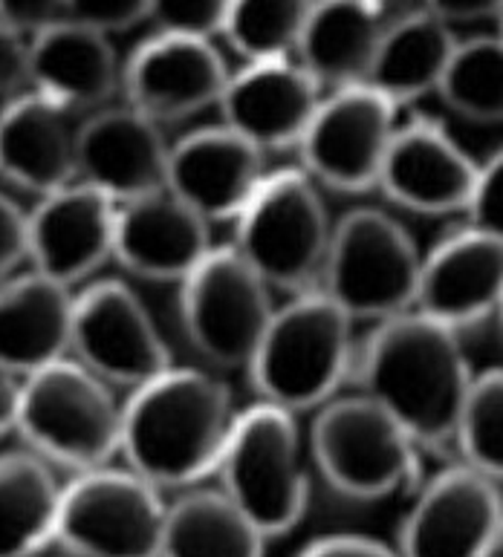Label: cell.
Listing matches in <instances>:
<instances>
[{"instance_id": "obj_1", "label": "cell", "mask_w": 503, "mask_h": 557, "mask_svg": "<svg viewBox=\"0 0 503 557\" xmlns=\"http://www.w3.org/2000/svg\"><path fill=\"white\" fill-rule=\"evenodd\" d=\"M353 379L361 396L388 410L422 450L454 448L475 382L461 333L419 309L388 318L356 347Z\"/></svg>"}, {"instance_id": "obj_2", "label": "cell", "mask_w": 503, "mask_h": 557, "mask_svg": "<svg viewBox=\"0 0 503 557\" xmlns=\"http://www.w3.org/2000/svg\"><path fill=\"white\" fill-rule=\"evenodd\" d=\"M235 417L218 375L168 367L122 405V457L160 491L194 488L218 474Z\"/></svg>"}, {"instance_id": "obj_3", "label": "cell", "mask_w": 503, "mask_h": 557, "mask_svg": "<svg viewBox=\"0 0 503 557\" xmlns=\"http://www.w3.org/2000/svg\"><path fill=\"white\" fill-rule=\"evenodd\" d=\"M353 324L321 286L295 292L286 307L275 309L249 361L260 401L290 413L328 405L353 373Z\"/></svg>"}, {"instance_id": "obj_4", "label": "cell", "mask_w": 503, "mask_h": 557, "mask_svg": "<svg viewBox=\"0 0 503 557\" xmlns=\"http://www.w3.org/2000/svg\"><path fill=\"white\" fill-rule=\"evenodd\" d=\"M15 431L52 468L82 474L122 454V405L82 361L59 358L21 379Z\"/></svg>"}, {"instance_id": "obj_5", "label": "cell", "mask_w": 503, "mask_h": 557, "mask_svg": "<svg viewBox=\"0 0 503 557\" xmlns=\"http://www.w3.org/2000/svg\"><path fill=\"white\" fill-rule=\"evenodd\" d=\"M310 457L321 480L353 503H379L426 480L422 448L412 433L361 393L321 405L310 428Z\"/></svg>"}, {"instance_id": "obj_6", "label": "cell", "mask_w": 503, "mask_h": 557, "mask_svg": "<svg viewBox=\"0 0 503 557\" xmlns=\"http://www.w3.org/2000/svg\"><path fill=\"white\" fill-rule=\"evenodd\" d=\"M218 476L220 491L267 541L293 532L310 503V474L295 413L269 401L237 413Z\"/></svg>"}, {"instance_id": "obj_7", "label": "cell", "mask_w": 503, "mask_h": 557, "mask_svg": "<svg viewBox=\"0 0 503 557\" xmlns=\"http://www.w3.org/2000/svg\"><path fill=\"white\" fill-rule=\"evenodd\" d=\"M422 255L394 214L353 209L333 225L321 289L353 321H388L417 307Z\"/></svg>"}, {"instance_id": "obj_8", "label": "cell", "mask_w": 503, "mask_h": 557, "mask_svg": "<svg viewBox=\"0 0 503 557\" xmlns=\"http://www.w3.org/2000/svg\"><path fill=\"white\" fill-rule=\"evenodd\" d=\"M237 223L235 246L267 286L286 292L316 289L328 260L330 223L310 176L284 168L263 176Z\"/></svg>"}, {"instance_id": "obj_9", "label": "cell", "mask_w": 503, "mask_h": 557, "mask_svg": "<svg viewBox=\"0 0 503 557\" xmlns=\"http://www.w3.org/2000/svg\"><path fill=\"white\" fill-rule=\"evenodd\" d=\"M168 503L131 468L82 471L61 491L56 546L70 557H160Z\"/></svg>"}, {"instance_id": "obj_10", "label": "cell", "mask_w": 503, "mask_h": 557, "mask_svg": "<svg viewBox=\"0 0 503 557\" xmlns=\"http://www.w3.org/2000/svg\"><path fill=\"white\" fill-rule=\"evenodd\" d=\"M180 283L183 330L194 349L218 367H249L275 315L267 281L235 246H211Z\"/></svg>"}, {"instance_id": "obj_11", "label": "cell", "mask_w": 503, "mask_h": 557, "mask_svg": "<svg viewBox=\"0 0 503 557\" xmlns=\"http://www.w3.org/2000/svg\"><path fill=\"white\" fill-rule=\"evenodd\" d=\"M501 543V488L466 462H454L414 491V503L396 534V555L495 557Z\"/></svg>"}, {"instance_id": "obj_12", "label": "cell", "mask_w": 503, "mask_h": 557, "mask_svg": "<svg viewBox=\"0 0 503 557\" xmlns=\"http://www.w3.org/2000/svg\"><path fill=\"white\" fill-rule=\"evenodd\" d=\"M394 101L370 84L339 87L321 99L302 145L304 174L330 191L365 194L377 188L396 127Z\"/></svg>"}, {"instance_id": "obj_13", "label": "cell", "mask_w": 503, "mask_h": 557, "mask_svg": "<svg viewBox=\"0 0 503 557\" xmlns=\"http://www.w3.org/2000/svg\"><path fill=\"white\" fill-rule=\"evenodd\" d=\"M70 352L110 387H139L174 367L148 307L122 281H96L78 292Z\"/></svg>"}, {"instance_id": "obj_14", "label": "cell", "mask_w": 503, "mask_h": 557, "mask_svg": "<svg viewBox=\"0 0 503 557\" xmlns=\"http://www.w3.org/2000/svg\"><path fill=\"white\" fill-rule=\"evenodd\" d=\"M226 82L214 44L168 33L139 44L122 70L127 104L160 125L218 108Z\"/></svg>"}, {"instance_id": "obj_15", "label": "cell", "mask_w": 503, "mask_h": 557, "mask_svg": "<svg viewBox=\"0 0 503 557\" xmlns=\"http://www.w3.org/2000/svg\"><path fill=\"white\" fill-rule=\"evenodd\" d=\"M116 202L93 185H64L59 191L38 197L29 214V255L35 272L76 286L113 258V234H116Z\"/></svg>"}, {"instance_id": "obj_16", "label": "cell", "mask_w": 503, "mask_h": 557, "mask_svg": "<svg viewBox=\"0 0 503 557\" xmlns=\"http://www.w3.org/2000/svg\"><path fill=\"white\" fill-rule=\"evenodd\" d=\"M321 104V87L293 59L252 61L229 75L218 108L223 125L260 153L298 148Z\"/></svg>"}, {"instance_id": "obj_17", "label": "cell", "mask_w": 503, "mask_h": 557, "mask_svg": "<svg viewBox=\"0 0 503 557\" xmlns=\"http://www.w3.org/2000/svg\"><path fill=\"white\" fill-rule=\"evenodd\" d=\"M263 176V153L226 125H218L192 131L171 145L165 188L211 225L237 220Z\"/></svg>"}, {"instance_id": "obj_18", "label": "cell", "mask_w": 503, "mask_h": 557, "mask_svg": "<svg viewBox=\"0 0 503 557\" xmlns=\"http://www.w3.org/2000/svg\"><path fill=\"white\" fill-rule=\"evenodd\" d=\"M478 162L443 127L414 119L396 127L377 188L405 211L445 216L466 211Z\"/></svg>"}, {"instance_id": "obj_19", "label": "cell", "mask_w": 503, "mask_h": 557, "mask_svg": "<svg viewBox=\"0 0 503 557\" xmlns=\"http://www.w3.org/2000/svg\"><path fill=\"white\" fill-rule=\"evenodd\" d=\"M168 153L160 122L127 101L101 108L78 131V180L122 206L165 188Z\"/></svg>"}, {"instance_id": "obj_20", "label": "cell", "mask_w": 503, "mask_h": 557, "mask_svg": "<svg viewBox=\"0 0 503 557\" xmlns=\"http://www.w3.org/2000/svg\"><path fill=\"white\" fill-rule=\"evenodd\" d=\"M503 300V243L463 225L422 255L417 307L463 333L498 315Z\"/></svg>"}, {"instance_id": "obj_21", "label": "cell", "mask_w": 503, "mask_h": 557, "mask_svg": "<svg viewBox=\"0 0 503 557\" xmlns=\"http://www.w3.org/2000/svg\"><path fill=\"white\" fill-rule=\"evenodd\" d=\"M76 113L44 92H17L0 108V176L44 197L78 180Z\"/></svg>"}, {"instance_id": "obj_22", "label": "cell", "mask_w": 503, "mask_h": 557, "mask_svg": "<svg viewBox=\"0 0 503 557\" xmlns=\"http://www.w3.org/2000/svg\"><path fill=\"white\" fill-rule=\"evenodd\" d=\"M209 249V223L168 188L116 209L113 258L131 275L185 281Z\"/></svg>"}, {"instance_id": "obj_23", "label": "cell", "mask_w": 503, "mask_h": 557, "mask_svg": "<svg viewBox=\"0 0 503 557\" xmlns=\"http://www.w3.org/2000/svg\"><path fill=\"white\" fill-rule=\"evenodd\" d=\"M73 286L41 272L0 283V367L26 379L35 370L68 358L73 344Z\"/></svg>"}, {"instance_id": "obj_24", "label": "cell", "mask_w": 503, "mask_h": 557, "mask_svg": "<svg viewBox=\"0 0 503 557\" xmlns=\"http://www.w3.org/2000/svg\"><path fill=\"white\" fill-rule=\"evenodd\" d=\"M29 84L73 113L101 110L122 84V70L108 35L64 17L29 38Z\"/></svg>"}, {"instance_id": "obj_25", "label": "cell", "mask_w": 503, "mask_h": 557, "mask_svg": "<svg viewBox=\"0 0 503 557\" xmlns=\"http://www.w3.org/2000/svg\"><path fill=\"white\" fill-rule=\"evenodd\" d=\"M382 29V15L368 0H312L295 61L321 90L365 84Z\"/></svg>"}, {"instance_id": "obj_26", "label": "cell", "mask_w": 503, "mask_h": 557, "mask_svg": "<svg viewBox=\"0 0 503 557\" xmlns=\"http://www.w3.org/2000/svg\"><path fill=\"white\" fill-rule=\"evenodd\" d=\"M454 47L457 38L445 21L428 9L405 12L382 29L365 84L394 101L396 108L422 99L440 90Z\"/></svg>"}, {"instance_id": "obj_27", "label": "cell", "mask_w": 503, "mask_h": 557, "mask_svg": "<svg viewBox=\"0 0 503 557\" xmlns=\"http://www.w3.org/2000/svg\"><path fill=\"white\" fill-rule=\"evenodd\" d=\"M61 491L56 468L35 450L0 454V557H38L56 546Z\"/></svg>"}, {"instance_id": "obj_28", "label": "cell", "mask_w": 503, "mask_h": 557, "mask_svg": "<svg viewBox=\"0 0 503 557\" xmlns=\"http://www.w3.org/2000/svg\"><path fill=\"white\" fill-rule=\"evenodd\" d=\"M267 537L220 488H192L168 503L160 557H263Z\"/></svg>"}, {"instance_id": "obj_29", "label": "cell", "mask_w": 503, "mask_h": 557, "mask_svg": "<svg viewBox=\"0 0 503 557\" xmlns=\"http://www.w3.org/2000/svg\"><path fill=\"white\" fill-rule=\"evenodd\" d=\"M437 96L454 116L475 125H503V38L457 41Z\"/></svg>"}, {"instance_id": "obj_30", "label": "cell", "mask_w": 503, "mask_h": 557, "mask_svg": "<svg viewBox=\"0 0 503 557\" xmlns=\"http://www.w3.org/2000/svg\"><path fill=\"white\" fill-rule=\"evenodd\" d=\"M310 9L312 0H232L223 38L246 64L293 59Z\"/></svg>"}, {"instance_id": "obj_31", "label": "cell", "mask_w": 503, "mask_h": 557, "mask_svg": "<svg viewBox=\"0 0 503 557\" xmlns=\"http://www.w3.org/2000/svg\"><path fill=\"white\" fill-rule=\"evenodd\" d=\"M454 448L461 462L498 485L503 483V367L475 375L457 422Z\"/></svg>"}, {"instance_id": "obj_32", "label": "cell", "mask_w": 503, "mask_h": 557, "mask_svg": "<svg viewBox=\"0 0 503 557\" xmlns=\"http://www.w3.org/2000/svg\"><path fill=\"white\" fill-rule=\"evenodd\" d=\"M229 7L232 0H151L148 21L160 26V33L211 41L223 35Z\"/></svg>"}, {"instance_id": "obj_33", "label": "cell", "mask_w": 503, "mask_h": 557, "mask_svg": "<svg viewBox=\"0 0 503 557\" xmlns=\"http://www.w3.org/2000/svg\"><path fill=\"white\" fill-rule=\"evenodd\" d=\"M463 214L469 216L471 228L503 243V148L489 162L478 165L475 188Z\"/></svg>"}, {"instance_id": "obj_34", "label": "cell", "mask_w": 503, "mask_h": 557, "mask_svg": "<svg viewBox=\"0 0 503 557\" xmlns=\"http://www.w3.org/2000/svg\"><path fill=\"white\" fill-rule=\"evenodd\" d=\"M151 15V0H68L64 17L101 35L127 33Z\"/></svg>"}, {"instance_id": "obj_35", "label": "cell", "mask_w": 503, "mask_h": 557, "mask_svg": "<svg viewBox=\"0 0 503 557\" xmlns=\"http://www.w3.org/2000/svg\"><path fill=\"white\" fill-rule=\"evenodd\" d=\"M29 84V38L0 24V101L15 99Z\"/></svg>"}, {"instance_id": "obj_36", "label": "cell", "mask_w": 503, "mask_h": 557, "mask_svg": "<svg viewBox=\"0 0 503 557\" xmlns=\"http://www.w3.org/2000/svg\"><path fill=\"white\" fill-rule=\"evenodd\" d=\"M29 255L26 214L7 194H0V277L12 275Z\"/></svg>"}, {"instance_id": "obj_37", "label": "cell", "mask_w": 503, "mask_h": 557, "mask_svg": "<svg viewBox=\"0 0 503 557\" xmlns=\"http://www.w3.org/2000/svg\"><path fill=\"white\" fill-rule=\"evenodd\" d=\"M64 7L68 0H0V24L33 38L50 24L64 21Z\"/></svg>"}, {"instance_id": "obj_38", "label": "cell", "mask_w": 503, "mask_h": 557, "mask_svg": "<svg viewBox=\"0 0 503 557\" xmlns=\"http://www.w3.org/2000/svg\"><path fill=\"white\" fill-rule=\"evenodd\" d=\"M295 557H400L396 549L365 534H330L304 546Z\"/></svg>"}, {"instance_id": "obj_39", "label": "cell", "mask_w": 503, "mask_h": 557, "mask_svg": "<svg viewBox=\"0 0 503 557\" xmlns=\"http://www.w3.org/2000/svg\"><path fill=\"white\" fill-rule=\"evenodd\" d=\"M422 9L437 15L445 24H478L495 17L501 0H422Z\"/></svg>"}, {"instance_id": "obj_40", "label": "cell", "mask_w": 503, "mask_h": 557, "mask_svg": "<svg viewBox=\"0 0 503 557\" xmlns=\"http://www.w3.org/2000/svg\"><path fill=\"white\" fill-rule=\"evenodd\" d=\"M17 396H21V379L0 367V436L15 431Z\"/></svg>"}, {"instance_id": "obj_41", "label": "cell", "mask_w": 503, "mask_h": 557, "mask_svg": "<svg viewBox=\"0 0 503 557\" xmlns=\"http://www.w3.org/2000/svg\"><path fill=\"white\" fill-rule=\"evenodd\" d=\"M368 3L379 15H405V12H414L422 0H368Z\"/></svg>"}, {"instance_id": "obj_42", "label": "cell", "mask_w": 503, "mask_h": 557, "mask_svg": "<svg viewBox=\"0 0 503 557\" xmlns=\"http://www.w3.org/2000/svg\"><path fill=\"white\" fill-rule=\"evenodd\" d=\"M495 21H498V35H501V38H503V0H501V9H498Z\"/></svg>"}, {"instance_id": "obj_43", "label": "cell", "mask_w": 503, "mask_h": 557, "mask_svg": "<svg viewBox=\"0 0 503 557\" xmlns=\"http://www.w3.org/2000/svg\"><path fill=\"white\" fill-rule=\"evenodd\" d=\"M498 318H501V321H503V300H501V309H498Z\"/></svg>"}]
</instances>
